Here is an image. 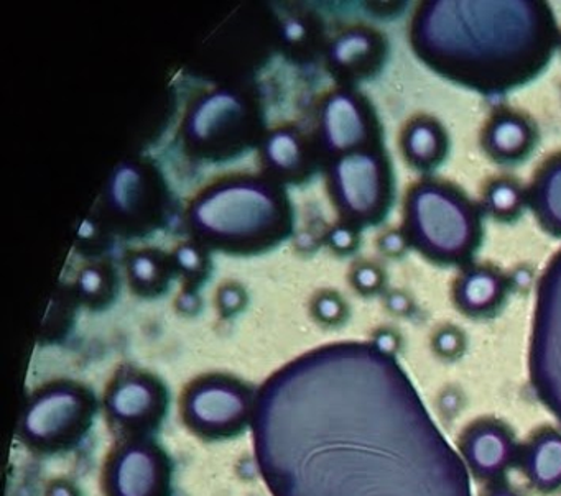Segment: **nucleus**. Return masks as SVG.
<instances>
[{
    "mask_svg": "<svg viewBox=\"0 0 561 496\" xmlns=\"http://www.w3.org/2000/svg\"><path fill=\"white\" fill-rule=\"evenodd\" d=\"M252 424L274 496H472L412 380L374 344L291 361L262 388Z\"/></svg>",
    "mask_w": 561,
    "mask_h": 496,
    "instance_id": "1",
    "label": "nucleus"
},
{
    "mask_svg": "<svg viewBox=\"0 0 561 496\" xmlns=\"http://www.w3.org/2000/svg\"><path fill=\"white\" fill-rule=\"evenodd\" d=\"M410 42L443 78L497 95L537 78L561 35L540 0H430L413 15Z\"/></svg>",
    "mask_w": 561,
    "mask_h": 496,
    "instance_id": "2",
    "label": "nucleus"
},
{
    "mask_svg": "<svg viewBox=\"0 0 561 496\" xmlns=\"http://www.w3.org/2000/svg\"><path fill=\"white\" fill-rule=\"evenodd\" d=\"M403 233L432 262L459 265L481 242V217L458 187L422 181L407 194Z\"/></svg>",
    "mask_w": 561,
    "mask_h": 496,
    "instance_id": "3",
    "label": "nucleus"
},
{
    "mask_svg": "<svg viewBox=\"0 0 561 496\" xmlns=\"http://www.w3.org/2000/svg\"><path fill=\"white\" fill-rule=\"evenodd\" d=\"M196 229L222 239H245L271 229L278 219L274 193L254 181L228 183L203 194L192 210Z\"/></svg>",
    "mask_w": 561,
    "mask_h": 496,
    "instance_id": "4",
    "label": "nucleus"
},
{
    "mask_svg": "<svg viewBox=\"0 0 561 496\" xmlns=\"http://www.w3.org/2000/svg\"><path fill=\"white\" fill-rule=\"evenodd\" d=\"M530 377L538 397L561 420V250L538 285Z\"/></svg>",
    "mask_w": 561,
    "mask_h": 496,
    "instance_id": "5",
    "label": "nucleus"
},
{
    "mask_svg": "<svg viewBox=\"0 0 561 496\" xmlns=\"http://www.w3.org/2000/svg\"><path fill=\"white\" fill-rule=\"evenodd\" d=\"M333 187L344 212L364 222L379 220L392 197L389 163L374 150L343 154L333 168Z\"/></svg>",
    "mask_w": 561,
    "mask_h": 496,
    "instance_id": "6",
    "label": "nucleus"
},
{
    "mask_svg": "<svg viewBox=\"0 0 561 496\" xmlns=\"http://www.w3.org/2000/svg\"><path fill=\"white\" fill-rule=\"evenodd\" d=\"M91 411V401L78 388H50L35 397L25 414V439L38 447L70 443L87 429Z\"/></svg>",
    "mask_w": 561,
    "mask_h": 496,
    "instance_id": "7",
    "label": "nucleus"
},
{
    "mask_svg": "<svg viewBox=\"0 0 561 496\" xmlns=\"http://www.w3.org/2000/svg\"><path fill=\"white\" fill-rule=\"evenodd\" d=\"M249 413L248 393L231 381H203L186 396V419L206 436L236 432L244 426Z\"/></svg>",
    "mask_w": 561,
    "mask_h": 496,
    "instance_id": "8",
    "label": "nucleus"
},
{
    "mask_svg": "<svg viewBox=\"0 0 561 496\" xmlns=\"http://www.w3.org/2000/svg\"><path fill=\"white\" fill-rule=\"evenodd\" d=\"M110 496H167L169 465L165 457L150 443H129L107 470Z\"/></svg>",
    "mask_w": 561,
    "mask_h": 496,
    "instance_id": "9",
    "label": "nucleus"
},
{
    "mask_svg": "<svg viewBox=\"0 0 561 496\" xmlns=\"http://www.w3.org/2000/svg\"><path fill=\"white\" fill-rule=\"evenodd\" d=\"M321 130L333 151L359 150L370 138V120L366 107L350 92H336L328 99L321 115Z\"/></svg>",
    "mask_w": 561,
    "mask_h": 496,
    "instance_id": "10",
    "label": "nucleus"
},
{
    "mask_svg": "<svg viewBox=\"0 0 561 496\" xmlns=\"http://www.w3.org/2000/svg\"><path fill=\"white\" fill-rule=\"evenodd\" d=\"M461 452L476 475L494 478L514 460L515 443L511 432L502 424L482 420L462 436Z\"/></svg>",
    "mask_w": 561,
    "mask_h": 496,
    "instance_id": "11",
    "label": "nucleus"
},
{
    "mask_svg": "<svg viewBox=\"0 0 561 496\" xmlns=\"http://www.w3.org/2000/svg\"><path fill=\"white\" fill-rule=\"evenodd\" d=\"M482 143L494 160L511 163L530 153L535 145V130L524 115L499 112L485 125Z\"/></svg>",
    "mask_w": 561,
    "mask_h": 496,
    "instance_id": "12",
    "label": "nucleus"
},
{
    "mask_svg": "<svg viewBox=\"0 0 561 496\" xmlns=\"http://www.w3.org/2000/svg\"><path fill=\"white\" fill-rule=\"evenodd\" d=\"M110 407L121 423L147 426L162 414V393L144 378H127L111 391Z\"/></svg>",
    "mask_w": 561,
    "mask_h": 496,
    "instance_id": "13",
    "label": "nucleus"
},
{
    "mask_svg": "<svg viewBox=\"0 0 561 496\" xmlns=\"http://www.w3.org/2000/svg\"><path fill=\"white\" fill-rule=\"evenodd\" d=\"M507 282L501 273L485 266L466 269L455 285V301L469 315L495 311L504 301Z\"/></svg>",
    "mask_w": 561,
    "mask_h": 496,
    "instance_id": "14",
    "label": "nucleus"
},
{
    "mask_svg": "<svg viewBox=\"0 0 561 496\" xmlns=\"http://www.w3.org/2000/svg\"><path fill=\"white\" fill-rule=\"evenodd\" d=\"M448 147V135L436 118L422 115L410 120L403 130V157L415 170H435L445 160Z\"/></svg>",
    "mask_w": 561,
    "mask_h": 496,
    "instance_id": "15",
    "label": "nucleus"
},
{
    "mask_svg": "<svg viewBox=\"0 0 561 496\" xmlns=\"http://www.w3.org/2000/svg\"><path fill=\"white\" fill-rule=\"evenodd\" d=\"M331 61L353 74H373L386 58V43L373 30L353 28L331 46Z\"/></svg>",
    "mask_w": 561,
    "mask_h": 496,
    "instance_id": "16",
    "label": "nucleus"
},
{
    "mask_svg": "<svg viewBox=\"0 0 561 496\" xmlns=\"http://www.w3.org/2000/svg\"><path fill=\"white\" fill-rule=\"evenodd\" d=\"M244 114V105L231 92L218 91L202 99L188 118V134L195 140L219 137Z\"/></svg>",
    "mask_w": 561,
    "mask_h": 496,
    "instance_id": "17",
    "label": "nucleus"
},
{
    "mask_svg": "<svg viewBox=\"0 0 561 496\" xmlns=\"http://www.w3.org/2000/svg\"><path fill=\"white\" fill-rule=\"evenodd\" d=\"M525 475L535 488L553 492L561 488V432L543 430L524 452Z\"/></svg>",
    "mask_w": 561,
    "mask_h": 496,
    "instance_id": "18",
    "label": "nucleus"
},
{
    "mask_svg": "<svg viewBox=\"0 0 561 496\" xmlns=\"http://www.w3.org/2000/svg\"><path fill=\"white\" fill-rule=\"evenodd\" d=\"M528 199L541 227L561 237V153L541 164Z\"/></svg>",
    "mask_w": 561,
    "mask_h": 496,
    "instance_id": "19",
    "label": "nucleus"
},
{
    "mask_svg": "<svg viewBox=\"0 0 561 496\" xmlns=\"http://www.w3.org/2000/svg\"><path fill=\"white\" fill-rule=\"evenodd\" d=\"M527 194L515 181L495 180L485 187L484 207L492 217L499 220H512L522 212Z\"/></svg>",
    "mask_w": 561,
    "mask_h": 496,
    "instance_id": "20",
    "label": "nucleus"
},
{
    "mask_svg": "<svg viewBox=\"0 0 561 496\" xmlns=\"http://www.w3.org/2000/svg\"><path fill=\"white\" fill-rule=\"evenodd\" d=\"M142 173L129 164L121 168L111 184V199L114 206L123 212H133L142 200Z\"/></svg>",
    "mask_w": 561,
    "mask_h": 496,
    "instance_id": "21",
    "label": "nucleus"
},
{
    "mask_svg": "<svg viewBox=\"0 0 561 496\" xmlns=\"http://www.w3.org/2000/svg\"><path fill=\"white\" fill-rule=\"evenodd\" d=\"M265 153L275 168L294 170L300 164L301 148L297 137L291 131L278 130L272 135L265 145Z\"/></svg>",
    "mask_w": 561,
    "mask_h": 496,
    "instance_id": "22",
    "label": "nucleus"
},
{
    "mask_svg": "<svg viewBox=\"0 0 561 496\" xmlns=\"http://www.w3.org/2000/svg\"><path fill=\"white\" fill-rule=\"evenodd\" d=\"M466 337L456 325H445L433 335V350L446 360H455L465 351Z\"/></svg>",
    "mask_w": 561,
    "mask_h": 496,
    "instance_id": "23",
    "label": "nucleus"
},
{
    "mask_svg": "<svg viewBox=\"0 0 561 496\" xmlns=\"http://www.w3.org/2000/svg\"><path fill=\"white\" fill-rule=\"evenodd\" d=\"M353 281L360 292L369 295V292L379 291L383 282V275L376 265L364 263V265H359L354 269Z\"/></svg>",
    "mask_w": 561,
    "mask_h": 496,
    "instance_id": "24",
    "label": "nucleus"
},
{
    "mask_svg": "<svg viewBox=\"0 0 561 496\" xmlns=\"http://www.w3.org/2000/svg\"><path fill=\"white\" fill-rule=\"evenodd\" d=\"M317 312L323 321H340L344 314V305L336 296H321L317 301Z\"/></svg>",
    "mask_w": 561,
    "mask_h": 496,
    "instance_id": "25",
    "label": "nucleus"
},
{
    "mask_svg": "<svg viewBox=\"0 0 561 496\" xmlns=\"http://www.w3.org/2000/svg\"><path fill=\"white\" fill-rule=\"evenodd\" d=\"M130 273H133L134 278L139 279V281H152L157 276L156 262L146 255L136 256V258L130 262Z\"/></svg>",
    "mask_w": 561,
    "mask_h": 496,
    "instance_id": "26",
    "label": "nucleus"
},
{
    "mask_svg": "<svg viewBox=\"0 0 561 496\" xmlns=\"http://www.w3.org/2000/svg\"><path fill=\"white\" fill-rule=\"evenodd\" d=\"M407 240L405 233H397L390 232L383 235V239L380 240V249L387 253V255H400V253L405 250Z\"/></svg>",
    "mask_w": 561,
    "mask_h": 496,
    "instance_id": "27",
    "label": "nucleus"
},
{
    "mask_svg": "<svg viewBox=\"0 0 561 496\" xmlns=\"http://www.w3.org/2000/svg\"><path fill=\"white\" fill-rule=\"evenodd\" d=\"M330 240L334 249L347 252V250L353 249L354 243H356V233L347 229V227H337V229L331 232Z\"/></svg>",
    "mask_w": 561,
    "mask_h": 496,
    "instance_id": "28",
    "label": "nucleus"
},
{
    "mask_svg": "<svg viewBox=\"0 0 561 496\" xmlns=\"http://www.w3.org/2000/svg\"><path fill=\"white\" fill-rule=\"evenodd\" d=\"M176 262L182 268L188 269V272H195L202 266V255H199L198 250L193 249V246H182V249L176 252Z\"/></svg>",
    "mask_w": 561,
    "mask_h": 496,
    "instance_id": "29",
    "label": "nucleus"
},
{
    "mask_svg": "<svg viewBox=\"0 0 561 496\" xmlns=\"http://www.w3.org/2000/svg\"><path fill=\"white\" fill-rule=\"evenodd\" d=\"M81 289L88 295H96L103 288V276L98 269H84L80 279Z\"/></svg>",
    "mask_w": 561,
    "mask_h": 496,
    "instance_id": "30",
    "label": "nucleus"
},
{
    "mask_svg": "<svg viewBox=\"0 0 561 496\" xmlns=\"http://www.w3.org/2000/svg\"><path fill=\"white\" fill-rule=\"evenodd\" d=\"M374 345L380 348V350L386 351V354L393 355L397 347H399V337L393 332L382 331L377 335V341L374 342Z\"/></svg>",
    "mask_w": 561,
    "mask_h": 496,
    "instance_id": "31",
    "label": "nucleus"
},
{
    "mask_svg": "<svg viewBox=\"0 0 561 496\" xmlns=\"http://www.w3.org/2000/svg\"><path fill=\"white\" fill-rule=\"evenodd\" d=\"M242 296L241 291L236 288H226L221 291V304L222 308L229 309V311H232V309L238 308L239 304H241Z\"/></svg>",
    "mask_w": 561,
    "mask_h": 496,
    "instance_id": "32",
    "label": "nucleus"
},
{
    "mask_svg": "<svg viewBox=\"0 0 561 496\" xmlns=\"http://www.w3.org/2000/svg\"><path fill=\"white\" fill-rule=\"evenodd\" d=\"M409 305L410 302L407 301L402 295H393L392 298H390V308H392V311L405 312Z\"/></svg>",
    "mask_w": 561,
    "mask_h": 496,
    "instance_id": "33",
    "label": "nucleus"
},
{
    "mask_svg": "<svg viewBox=\"0 0 561 496\" xmlns=\"http://www.w3.org/2000/svg\"><path fill=\"white\" fill-rule=\"evenodd\" d=\"M489 496H518L517 493L511 492V489H495Z\"/></svg>",
    "mask_w": 561,
    "mask_h": 496,
    "instance_id": "34",
    "label": "nucleus"
},
{
    "mask_svg": "<svg viewBox=\"0 0 561 496\" xmlns=\"http://www.w3.org/2000/svg\"><path fill=\"white\" fill-rule=\"evenodd\" d=\"M560 45H561V42H560Z\"/></svg>",
    "mask_w": 561,
    "mask_h": 496,
    "instance_id": "35",
    "label": "nucleus"
}]
</instances>
